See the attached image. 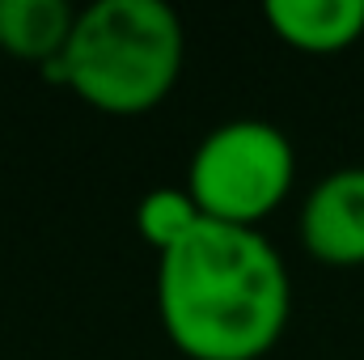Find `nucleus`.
I'll return each mask as SVG.
<instances>
[{
  "label": "nucleus",
  "instance_id": "f257e3e1",
  "mask_svg": "<svg viewBox=\"0 0 364 360\" xmlns=\"http://www.w3.org/2000/svg\"><path fill=\"white\" fill-rule=\"evenodd\" d=\"M161 327L191 360L267 356L292 309L288 268L259 229L199 221L157 268Z\"/></svg>",
  "mask_w": 364,
  "mask_h": 360
},
{
  "label": "nucleus",
  "instance_id": "0eeeda50",
  "mask_svg": "<svg viewBox=\"0 0 364 360\" xmlns=\"http://www.w3.org/2000/svg\"><path fill=\"white\" fill-rule=\"evenodd\" d=\"M199 221H203V212H199V203L191 199L186 186H157V191H149V195L140 199V208H136V229H140V238H144L157 255L174 250Z\"/></svg>",
  "mask_w": 364,
  "mask_h": 360
},
{
  "label": "nucleus",
  "instance_id": "7ed1b4c3",
  "mask_svg": "<svg viewBox=\"0 0 364 360\" xmlns=\"http://www.w3.org/2000/svg\"><path fill=\"white\" fill-rule=\"evenodd\" d=\"M292 179L296 153L288 136L263 119H233L199 140L186 191L199 203L203 221L259 229V221H267L288 199Z\"/></svg>",
  "mask_w": 364,
  "mask_h": 360
},
{
  "label": "nucleus",
  "instance_id": "f03ea898",
  "mask_svg": "<svg viewBox=\"0 0 364 360\" xmlns=\"http://www.w3.org/2000/svg\"><path fill=\"white\" fill-rule=\"evenodd\" d=\"M182 73V21L161 0H97L77 13L73 43L43 68L102 115L161 106Z\"/></svg>",
  "mask_w": 364,
  "mask_h": 360
},
{
  "label": "nucleus",
  "instance_id": "20e7f679",
  "mask_svg": "<svg viewBox=\"0 0 364 360\" xmlns=\"http://www.w3.org/2000/svg\"><path fill=\"white\" fill-rule=\"evenodd\" d=\"M301 242L326 268L364 263V166H343L305 195Z\"/></svg>",
  "mask_w": 364,
  "mask_h": 360
},
{
  "label": "nucleus",
  "instance_id": "39448f33",
  "mask_svg": "<svg viewBox=\"0 0 364 360\" xmlns=\"http://www.w3.org/2000/svg\"><path fill=\"white\" fill-rule=\"evenodd\" d=\"M267 26L305 55H335L364 38V0H267Z\"/></svg>",
  "mask_w": 364,
  "mask_h": 360
},
{
  "label": "nucleus",
  "instance_id": "423d86ee",
  "mask_svg": "<svg viewBox=\"0 0 364 360\" xmlns=\"http://www.w3.org/2000/svg\"><path fill=\"white\" fill-rule=\"evenodd\" d=\"M77 9L64 0H0V47L13 60L47 68L73 43Z\"/></svg>",
  "mask_w": 364,
  "mask_h": 360
}]
</instances>
